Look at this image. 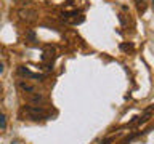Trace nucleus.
<instances>
[{"mask_svg":"<svg viewBox=\"0 0 154 144\" xmlns=\"http://www.w3.org/2000/svg\"><path fill=\"white\" fill-rule=\"evenodd\" d=\"M19 118L23 120H45L48 118V114L43 107H38V106H23L19 109Z\"/></svg>","mask_w":154,"mask_h":144,"instance_id":"nucleus-1","label":"nucleus"},{"mask_svg":"<svg viewBox=\"0 0 154 144\" xmlns=\"http://www.w3.org/2000/svg\"><path fill=\"white\" fill-rule=\"evenodd\" d=\"M18 16L21 21L24 22H35L37 21V10L35 8H29V7H24V8H19L18 10Z\"/></svg>","mask_w":154,"mask_h":144,"instance_id":"nucleus-2","label":"nucleus"},{"mask_svg":"<svg viewBox=\"0 0 154 144\" xmlns=\"http://www.w3.org/2000/svg\"><path fill=\"white\" fill-rule=\"evenodd\" d=\"M26 101H29V103H34V104H38V103H45V96H43L42 93H27L26 96Z\"/></svg>","mask_w":154,"mask_h":144,"instance_id":"nucleus-3","label":"nucleus"},{"mask_svg":"<svg viewBox=\"0 0 154 144\" xmlns=\"http://www.w3.org/2000/svg\"><path fill=\"white\" fill-rule=\"evenodd\" d=\"M18 72H19L21 75L27 77V79H38V80L43 79V75H40V74H34V72H31V70L27 69V67H24V66H19V67H18Z\"/></svg>","mask_w":154,"mask_h":144,"instance_id":"nucleus-4","label":"nucleus"},{"mask_svg":"<svg viewBox=\"0 0 154 144\" xmlns=\"http://www.w3.org/2000/svg\"><path fill=\"white\" fill-rule=\"evenodd\" d=\"M18 86L21 88L24 93H35V86H34L32 83H29V82H24V80H19L18 82Z\"/></svg>","mask_w":154,"mask_h":144,"instance_id":"nucleus-5","label":"nucleus"},{"mask_svg":"<svg viewBox=\"0 0 154 144\" xmlns=\"http://www.w3.org/2000/svg\"><path fill=\"white\" fill-rule=\"evenodd\" d=\"M119 48L122 51H133V45H132V43H120Z\"/></svg>","mask_w":154,"mask_h":144,"instance_id":"nucleus-6","label":"nucleus"},{"mask_svg":"<svg viewBox=\"0 0 154 144\" xmlns=\"http://www.w3.org/2000/svg\"><path fill=\"white\" fill-rule=\"evenodd\" d=\"M0 128H2V130L7 128V117H5L3 112H0Z\"/></svg>","mask_w":154,"mask_h":144,"instance_id":"nucleus-7","label":"nucleus"},{"mask_svg":"<svg viewBox=\"0 0 154 144\" xmlns=\"http://www.w3.org/2000/svg\"><path fill=\"white\" fill-rule=\"evenodd\" d=\"M137 3H138V10L143 13L144 10H146V5H144V0H137Z\"/></svg>","mask_w":154,"mask_h":144,"instance_id":"nucleus-8","label":"nucleus"},{"mask_svg":"<svg viewBox=\"0 0 154 144\" xmlns=\"http://www.w3.org/2000/svg\"><path fill=\"white\" fill-rule=\"evenodd\" d=\"M114 141H116V138H114V136H109V138H106L101 144H112Z\"/></svg>","mask_w":154,"mask_h":144,"instance_id":"nucleus-9","label":"nucleus"},{"mask_svg":"<svg viewBox=\"0 0 154 144\" xmlns=\"http://www.w3.org/2000/svg\"><path fill=\"white\" fill-rule=\"evenodd\" d=\"M27 37L32 38V40H35V35H34V32H27Z\"/></svg>","mask_w":154,"mask_h":144,"instance_id":"nucleus-10","label":"nucleus"},{"mask_svg":"<svg viewBox=\"0 0 154 144\" xmlns=\"http://www.w3.org/2000/svg\"><path fill=\"white\" fill-rule=\"evenodd\" d=\"M2 91H3V88H2V85H0V99H2V96H3V93H2Z\"/></svg>","mask_w":154,"mask_h":144,"instance_id":"nucleus-11","label":"nucleus"},{"mask_svg":"<svg viewBox=\"0 0 154 144\" xmlns=\"http://www.w3.org/2000/svg\"><path fill=\"white\" fill-rule=\"evenodd\" d=\"M2 72H3V64L0 62V74H2Z\"/></svg>","mask_w":154,"mask_h":144,"instance_id":"nucleus-12","label":"nucleus"}]
</instances>
